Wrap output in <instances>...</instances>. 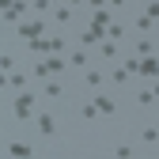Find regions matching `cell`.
<instances>
[{
    "label": "cell",
    "instance_id": "cell-11",
    "mask_svg": "<svg viewBox=\"0 0 159 159\" xmlns=\"http://www.w3.org/2000/svg\"><path fill=\"white\" fill-rule=\"evenodd\" d=\"M68 65H72V68H87V53H84V49H76V53L68 57Z\"/></svg>",
    "mask_w": 159,
    "mask_h": 159
},
{
    "label": "cell",
    "instance_id": "cell-4",
    "mask_svg": "<svg viewBox=\"0 0 159 159\" xmlns=\"http://www.w3.org/2000/svg\"><path fill=\"white\" fill-rule=\"evenodd\" d=\"M95 106H98V114H114V98L102 95V91H95Z\"/></svg>",
    "mask_w": 159,
    "mask_h": 159
},
{
    "label": "cell",
    "instance_id": "cell-17",
    "mask_svg": "<svg viewBox=\"0 0 159 159\" xmlns=\"http://www.w3.org/2000/svg\"><path fill=\"white\" fill-rule=\"evenodd\" d=\"M136 102H140V106H152V102H155V95H152V91H140V95H136Z\"/></svg>",
    "mask_w": 159,
    "mask_h": 159
},
{
    "label": "cell",
    "instance_id": "cell-7",
    "mask_svg": "<svg viewBox=\"0 0 159 159\" xmlns=\"http://www.w3.org/2000/svg\"><path fill=\"white\" fill-rule=\"evenodd\" d=\"M53 129H57L53 117H49V114H38V133H42V136H53Z\"/></svg>",
    "mask_w": 159,
    "mask_h": 159
},
{
    "label": "cell",
    "instance_id": "cell-21",
    "mask_svg": "<svg viewBox=\"0 0 159 159\" xmlns=\"http://www.w3.org/2000/svg\"><path fill=\"white\" fill-rule=\"evenodd\" d=\"M152 95H155V98H159V84H155V87H152Z\"/></svg>",
    "mask_w": 159,
    "mask_h": 159
},
{
    "label": "cell",
    "instance_id": "cell-5",
    "mask_svg": "<svg viewBox=\"0 0 159 159\" xmlns=\"http://www.w3.org/2000/svg\"><path fill=\"white\" fill-rule=\"evenodd\" d=\"M129 76H133V72H129L125 65H117V68L110 72V80H114V84H117V87H125V84H129Z\"/></svg>",
    "mask_w": 159,
    "mask_h": 159
},
{
    "label": "cell",
    "instance_id": "cell-6",
    "mask_svg": "<svg viewBox=\"0 0 159 159\" xmlns=\"http://www.w3.org/2000/svg\"><path fill=\"white\" fill-rule=\"evenodd\" d=\"M84 84L87 87H102V72L98 68H84Z\"/></svg>",
    "mask_w": 159,
    "mask_h": 159
},
{
    "label": "cell",
    "instance_id": "cell-12",
    "mask_svg": "<svg viewBox=\"0 0 159 159\" xmlns=\"http://www.w3.org/2000/svg\"><path fill=\"white\" fill-rule=\"evenodd\" d=\"M140 140H144V144H155V140H159V129H155V125L140 129Z\"/></svg>",
    "mask_w": 159,
    "mask_h": 159
},
{
    "label": "cell",
    "instance_id": "cell-1",
    "mask_svg": "<svg viewBox=\"0 0 159 159\" xmlns=\"http://www.w3.org/2000/svg\"><path fill=\"white\" fill-rule=\"evenodd\" d=\"M102 38H106V30H95V27H87L84 34H80V46H98Z\"/></svg>",
    "mask_w": 159,
    "mask_h": 159
},
{
    "label": "cell",
    "instance_id": "cell-10",
    "mask_svg": "<svg viewBox=\"0 0 159 159\" xmlns=\"http://www.w3.org/2000/svg\"><path fill=\"white\" fill-rule=\"evenodd\" d=\"M8 155L23 159V155H30V148H27V144H19V140H11V144H8Z\"/></svg>",
    "mask_w": 159,
    "mask_h": 159
},
{
    "label": "cell",
    "instance_id": "cell-16",
    "mask_svg": "<svg viewBox=\"0 0 159 159\" xmlns=\"http://www.w3.org/2000/svg\"><path fill=\"white\" fill-rule=\"evenodd\" d=\"M133 27H136V30H152V15H140V19H136Z\"/></svg>",
    "mask_w": 159,
    "mask_h": 159
},
{
    "label": "cell",
    "instance_id": "cell-3",
    "mask_svg": "<svg viewBox=\"0 0 159 159\" xmlns=\"http://www.w3.org/2000/svg\"><path fill=\"white\" fill-rule=\"evenodd\" d=\"M42 30H46V23H42V19H38V23L19 27V34H23V38H30V42H34V38H42Z\"/></svg>",
    "mask_w": 159,
    "mask_h": 159
},
{
    "label": "cell",
    "instance_id": "cell-2",
    "mask_svg": "<svg viewBox=\"0 0 159 159\" xmlns=\"http://www.w3.org/2000/svg\"><path fill=\"white\" fill-rule=\"evenodd\" d=\"M53 23H57V27L72 23V8H68V4H57V8H53Z\"/></svg>",
    "mask_w": 159,
    "mask_h": 159
},
{
    "label": "cell",
    "instance_id": "cell-8",
    "mask_svg": "<svg viewBox=\"0 0 159 159\" xmlns=\"http://www.w3.org/2000/svg\"><path fill=\"white\" fill-rule=\"evenodd\" d=\"M91 27H95V30H106V27H110V11L98 8V11H95V19H91Z\"/></svg>",
    "mask_w": 159,
    "mask_h": 159
},
{
    "label": "cell",
    "instance_id": "cell-19",
    "mask_svg": "<svg viewBox=\"0 0 159 159\" xmlns=\"http://www.w3.org/2000/svg\"><path fill=\"white\" fill-rule=\"evenodd\" d=\"M148 15H152V19H159V0H152V4H148Z\"/></svg>",
    "mask_w": 159,
    "mask_h": 159
},
{
    "label": "cell",
    "instance_id": "cell-18",
    "mask_svg": "<svg viewBox=\"0 0 159 159\" xmlns=\"http://www.w3.org/2000/svg\"><path fill=\"white\" fill-rule=\"evenodd\" d=\"M98 53H102V57H114L117 49H114V42H98Z\"/></svg>",
    "mask_w": 159,
    "mask_h": 159
},
{
    "label": "cell",
    "instance_id": "cell-20",
    "mask_svg": "<svg viewBox=\"0 0 159 159\" xmlns=\"http://www.w3.org/2000/svg\"><path fill=\"white\" fill-rule=\"evenodd\" d=\"M49 4H53V0H34V11H46Z\"/></svg>",
    "mask_w": 159,
    "mask_h": 159
},
{
    "label": "cell",
    "instance_id": "cell-9",
    "mask_svg": "<svg viewBox=\"0 0 159 159\" xmlns=\"http://www.w3.org/2000/svg\"><path fill=\"white\" fill-rule=\"evenodd\" d=\"M80 117H84V121H95V117H98V106L95 102H84V106H80Z\"/></svg>",
    "mask_w": 159,
    "mask_h": 159
},
{
    "label": "cell",
    "instance_id": "cell-15",
    "mask_svg": "<svg viewBox=\"0 0 159 159\" xmlns=\"http://www.w3.org/2000/svg\"><path fill=\"white\" fill-rule=\"evenodd\" d=\"M106 34H110V38H125V27H121V23H110Z\"/></svg>",
    "mask_w": 159,
    "mask_h": 159
},
{
    "label": "cell",
    "instance_id": "cell-22",
    "mask_svg": "<svg viewBox=\"0 0 159 159\" xmlns=\"http://www.w3.org/2000/svg\"><path fill=\"white\" fill-rule=\"evenodd\" d=\"M72 4H80V0H72Z\"/></svg>",
    "mask_w": 159,
    "mask_h": 159
},
{
    "label": "cell",
    "instance_id": "cell-14",
    "mask_svg": "<svg viewBox=\"0 0 159 159\" xmlns=\"http://www.w3.org/2000/svg\"><path fill=\"white\" fill-rule=\"evenodd\" d=\"M46 65H49V72H65V65H68V61H61V57H49Z\"/></svg>",
    "mask_w": 159,
    "mask_h": 159
},
{
    "label": "cell",
    "instance_id": "cell-13",
    "mask_svg": "<svg viewBox=\"0 0 159 159\" xmlns=\"http://www.w3.org/2000/svg\"><path fill=\"white\" fill-rule=\"evenodd\" d=\"M140 72H144V76H155V72H159V65L152 61V57H144V61H140Z\"/></svg>",
    "mask_w": 159,
    "mask_h": 159
}]
</instances>
